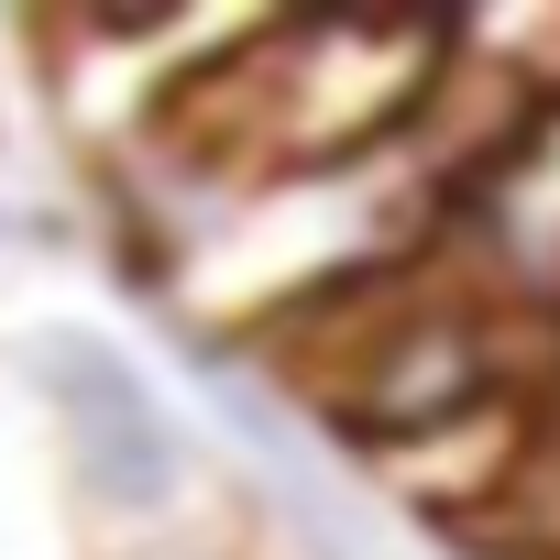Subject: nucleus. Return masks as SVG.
I'll return each instance as SVG.
<instances>
[{
  "instance_id": "f257e3e1",
  "label": "nucleus",
  "mask_w": 560,
  "mask_h": 560,
  "mask_svg": "<svg viewBox=\"0 0 560 560\" xmlns=\"http://www.w3.org/2000/svg\"><path fill=\"white\" fill-rule=\"evenodd\" d=\"M451 67V23H231L121 143L154 231L385 165ZM143 231V242H154Z\"/></svg>"
},
{
  "instance_id": "7ed1b4c3",
  "label": "nucleus",
  "mask_w": 560,
  "mask_h": 560,
  "mask_svg": "<svg viewBox=\"0 0 560 560\" xmlns=\"http://www.w3.org/2000/svg\"><path fill=\"white\" fill-rule=\"evenodd\" d=\"M0 560H100L12 385H0Z\"/></svg>"
},
{
  "instance_id": "f03ea898",
  "label": "nucleus",
  "mask_w": 560,
  "mask_h": 560,
  "mask_svg": "<svg viewBox=\"0 0 560 560\" xmlns=\"http://www.w3.org/2000/svg\"><path fill=\"white\" fill-rule=\"evenodd\" d=\"M0 385L23 396L78 527L100 560H154V549H253L220 440L187 396V374L132 341L121 319L89 308H34L0 341Z\"/></svg>"
},
{
  "instance_id": "20e7f679",
  "label": "nucleus",
  "mask_w": 560,
  "mask_h": 560,
  "mask_svg": "<svg viewBox=\"0 0 560 560\" xmlns=\"http://www.w3.org/2000/svg\"><path fill=\"white\" fill-rule=\"evenodd\" d=\"M154 560H253V549H154Z\"/></svg>"
}]
</instances>
